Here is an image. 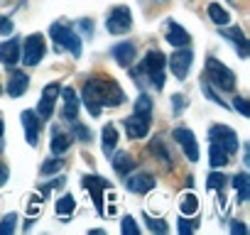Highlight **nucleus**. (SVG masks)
Listing matches in <instances>:
<instances>
[{
    "label": "nucleus",
    "mask_w": 250,
    "mask_h": 235,
    "mask_svg": "<svg viewBox=\"0 0 250 235\" xmlns=\"http://www.w3.org/2000/svg\"><path fill=\"white\" fill-rule=\"evenodd\" d=\"M81 100H83L86 110H88L93 118H98L103 105H120V103L125 100V93L120 91V86H118L113 78H108V76H96V78L86 81V86H83V98H81Z\"/></svg>",
    "instance_id": "1"
},
{
    "label": "nucleus",
    "mask_w": 250,
    "mask_h": 235,
    "mask_svg": "<svg viewBox=\"0 0 250 235\" xmlns=\"http://www.w3.org/2000/svg\"><path fill=\"white\" fill-rule=\"evenodd\" d=\"M49 35H52V39H54V44H57L59 49H69L74 57H81V39H79V35L71 30V25H66V22H54V25L49 27Z\"/></svg>",
    "instance_id": "2"
},
{
    "label": "nucleus",
    "mask_w": 250,
    "mask_h": 235,
    "mask_svg": "<svg viewBox=\"0 0 250 235\" xmlns=\"http://www.w3.org/2000/svg\"><path fill=\"white\" fill-rule=\"evenodd\" d=\"M206 74H208V81L213 86H218L223 91H233L235 88V74L228 66H223L218 59H213V57H208V61H206Z\"/></svg>",
    "instance_id": "3"
},
{
    "label": "nucleus",
    "mask_w": 250,
    "mask_h": 235,
    "mask_svg": "<svg viewBox=\"0 0 250 235\" xmlns=\"http://www.w3.org/2000/svg\"><path fill=\"white\" fill-rule=\"evenodd\" d=\"M165 64H167V59L157 49L147 52L145 59H143V71L150 76V83H155V88H162L165 86Z\"/></svg>",
    "instance_id": "4"
},
{
    "label": "nucleus",
    "mask_w": 250,
    "mask_h": 235,
    "mask_svg": "<svg viewBox=\"0 0 250 235\" xmlns=\"http://www.w3.org/2000/svg\"><path fill=\"white\" fill-rule=\"evenodd\" d=\"M105 27H108V32H110V35H125V32H128V30L133 27V15H130V10L125 8V5L113 8V10H110V15H108Z\"/></svg>",
    "instance_id": "5"
},
{
    "label": "nucleus",
    "mask_w": 250,
    "mask_h": 235,
    "mask_svg": "<svg viewBox=\"0 0 250 235\" xmlns=\"http://www.w3.org/2000/svg\"><path fill=\"white\" fill-rule=\"evenodd\" d=\"M208 142L221 145L228 155H233V152L238 150V135H235V130H230V128H226V125H213V128L208 130Z\"/></svg>",
    "instance_id": "6"
},
{
    "label": "nucleus",
    "mask_w": 250,
    "mask_h": 235,
    "mask_svg": "<svg viewBox=\"0 0 250 235\" xmlns=\"http://www.w3.org/2000/svg\"><path fill=\"white\" fill-rule=\"evenodd\" d=\"M44 37L42 35H30L27 39H25V49H22V61L27 64V66H37L40 61H42V57H44Z\"/></svg>",
    "instance_id": "7"
},
{
    "label": "nucleus",
    "mask_w": 250,
    "mask_h": 235,
    "mask_svg": "<svg viewBox=\"0 0 250 235\" xmlns=\"http://www.w3.org/2000/svg\"><path fill=\"white\" fill-rule=\"evenodd\" d=\"M59 96H62V118L66 123H74L76 120V115H79V96H76V91L71 88V86H66V88H62L59 91Z\"/></svg>",
    "instance_id": "8"
},
{
    "label": "nucleus",
    "mask_w": 250,
    "mask_h": 235,
    "mask_svg": "<svg viewBox=\"0 0 250 235\" xmlns=\"http://www.w3.org/2000/svg\"><path fill=\"white\" fill-rule=\"evenodd\" d=\"M191 59H194L191 49L179 47V52H174V54L167 59V64H169V69H172V74H174L177 78H184L187 71H189V66H191Z\"/></svg>",
    "instance_id": "9"
},
{
    "label": "nucleus",
    "mask_w": 250,
    "mask_h": 235,
    "mask_svg": "<svg viewBox=\"0 0 250 235\" xmlns=\"http://www.w3.org/2000/svg\"><path fill=\"white\" fill-rule=\"evenodd\" d=\"M172 137L182 145V150H184V155H187L189 162H196V159H199V145H196L191 130H187V128H177V130L172 133Z\"/></svg>",
    "instance_id": "10"
},
{
    "label": "nucleus",
    "mask_w": 250,
    "mask_h": 235,
    "mask_svg": "<svg viewBox=\"0 0 250 235\" xmlns=\"http://www.w3.org/2000/svg\"><path fill=\"white\" fill-rule=\"evenodd\" d=\"M59 91H62L59 83H49V86H44V91H42V100H40V105H37L40 120H47V118H52V113H54V100H57Z\"/></svg>",
    "instance_id": "11"
},
{
    "label": "nucleus",
    "mask_w": 250,
    "mask_h": 235,
    "mask_svg": "<svg viewBox=\"0 0 250 235\" xmlns=\"http://www.w3.org/2000/svg\"><path fill=\"white\" fill-rule=\"evenodd\" d=\"M83 186L91 191V198H93L98 213L103 215V213H105V206H103V196H101V191H103V189H110V184H108L105 179H101V176H86V179H83Z\"/></svg>",
    "instance_id": "12"
},
{
    "label": "nucleus",
    "mask_w": 250,
    "mask_h": 235,
    "mask_svg": "<svg viewBox=\"0 0 250 235\" xmlns=\"http://www.w3.org/2000/svg\"><path fill=\"white\" fill-rule=\"evenodd\" d=\"M125 130H128V137H130V140H140V137H145L147 130H150V118L133 113L128 120H125Z\"/></svg>",
    "instance_id": "13"
},
{
    "label": "nucleus",
    "mask_w": 250,
    "mask_h": 235,
    "mask_svg": "<svg viewBox=\"0 0 250 235\" xmlns=\"http://www.w3.org/2000/svg\"><path fill=\"white\" fill-rule=\"evenodd\" d=\"M22 125H25V140L27 145H37L40 142V115L35 110H22Z\"/></svg>",
    "instance_id": "14"
},
{
    "label": "nucleus",
    "mask_w": 250,
    "mask_h": 235,
    "mask_svg": "<svg viewBox=\"0 0 250 235\" xmlns=\"http://www.w3.org/2000/svg\"><path fill=\"white\" fill-rule=\"evenodd\" d=\"M125 176H128V174H125ZM125 186H128L130 191H135V194H147V191L155 189V176L140 172V174H133V176L125 179Z\"/></svg>",
    "instance_id": "15"
},
{
    "label": "nucleus",
    "mask_w": 250,
    "mask_h": 235,
    "mask_svg": "<svg viewBox=\"0 0 250 235\" xmlns=\"http://www.w3.org/2000/svg\"><path fill=\"white\" fill-rule=\"evenodd\" d=\"M167 42H169L172 47H189L191 37H189V32H187L182 25L169 22V25H167Z\"/></svg>",
    "instance_id": "16"
},
{
    "label": "nucleus",
    "mask_w": 250,
    "mask_h": 235,
    "mask_svg": "<svg viewBox=\"0 0 250 235\" xmlns=\"http://www.w3.org/2000/svg\"><path fill=\"white\" fill-rule=\"evenodd\" d=\"M0 61L8 64V66L20 61V44H18V39H10V42L0 44Z\"/></svg>",
    "instance_id": "17"
},
{
    "label": "nucleus",
    "mask_w": 250,
    "mask_h": 235,
    "mask_svg": "<svg viewBox=\"0 0 250 235\" xmlns=\"http://www.w3.org/2000/svg\"><path fill=\"white\" fill-rule=\"evenodd\" d=\"M113 57H115V61L120 66H130L133 59H135V47L130 42H120V44L113 47Z\"/></svg>",
    "instance_id": "18"
},
{
    "label": "nucleus",
    "mask_w": 250,
    "mask_h": 235,
    "mask_svg": "<svg viewBox=\"0 0 250 235\" xmlns=\"http://www.w3.org/2000/svg\"><path fill=\"white\" fill-rule=\"evenodd\" d=\"M27 86H30V78H27V74H22V71H15V74L10 76V81H8V93H10L13 98H20V96L27 91Z\"/></svg>",
    "instance_id": "19"
},
{
    "label": "nucleus",
    "mask_w": 250,
    "mask_h": 235,
    "mask_svg": "<svg viewBox=\"0 0 250 235\" xmlns=\"http://www.w3.org/2000/svg\"><path fill=\"white\" fill-rule=\"evenodd\" d=\"M110 162H113V167H115V172H118L120 176H125V174H130V172H133V167H135L133 157H130V155H125V152L110 155Z\"/></svg>",
    "instance_id": "20"
},
{
    "label": "nucleus",
    "mask_w": 250,
    "mask_h": 235,
    "mask_svg": "<svg viewBox=\"0 0 250 235\" xmlns=\"http://www.w3.org/2000/svg\"><path fill=\"white\" fill-rule=\"evenodd\" d=\"M69 145H71V137L66 135V133H62V130H54L52 133V152L54 155H62V152H66L69 150Z\"/></svg>",
    "instance_id": "21"
},
{
    "label": "nucleus",
    "mask_w": 250,
    "mask_h": 235,
    "mask_svg": "<svg viewBox=\"0 0 250 235\" xmlns=\"http://www.w3.org/2000/svg\"><path fill=\"white\" fill-rule=\"evenodd\" d=\"M208 162H211V167H226V164H228V152H226L221 145L211 142V150H208Z\"/></svg>",
    "instance_id": "22"
},
{
    "label": "nucleus",
    "mask_w": 250,
    "mask_h": 235,
    "mask_svg": "<svg viewBox=\"0 0 250 235\" xmlns=\"http://www.w3.org/2000/svg\"><path fill=\"white\" fill-rule=\"evenodd\" d=\"M221 35H223V37H228L230 42H235L243 57L248 54V39H245V35H243V32L238 30V27H233V30H221Z\"/></svg>",
    "instance_id": "23"
},
{
    "label": "nucleus",
    "mask_w": 250,
    "mask_h": 235,
    "mask_svg": "<svg viewBox=\"0 0 250 235\" xmlns=\"http://www.w3.org/2000/svg\"><path fill=\"white\" fill-rule=\"evenodd\" d=\"M208 18H211V20H213L218 27H223V25H228V22H230L228 13H226V10H223L218 3H211V5H208Z\"/></svg>",
    "instance_id": "24"
},
{
    "label": "nucleus",
    "mask_w": 250,
    "mask_h": 235,
    "mask_svg": "<svg viewBox=\"0 0 250 235\" xmlns=\"http://www.w3.org/2000/svg\"><path fill=\"white\" fill-rule=\"evenodd\" d=\"M118 145V130L113 128V125H105L103 128V150L108 152V155H113V147Z\"/></svg>",
    "instance_id": "25"
},
{
    "label": "nucleus",
    "mask_w": 250,
    "mask_h": 235,
    "mask_svg": "<svg viewBox=\"0 0 250 235\" xmlns=\"http://www.w3.org/2000/svg\"><path fill=\"white\" fill-rule=\"evenodd\" d=\"M233 186L238 189V198H240V201H248V198H250V184H248V174H235V179H233Z\"/></svg>",
    "instance_id": "26"
},
{
    "label": "nucleus",
    "mask_w": 250,
    "mask_h": 235,
    "mask_svg": "<svg viewBox=\"0 0 250 235\" xmlns=\"http://www.w3.org/2000/svg\"><path fill=\"white\" fill-rule=\"evenodd\" d=\"M226 184H228V176H226V174H221V172H211V174H208V179H206V186H208V189H213V191H223V189H226Z\"/></svg>",
    "instance_id": "27"
},
{
    "label": "nucleus",
    "mask_w": 250,
    "mask_h": 235,
    "mask_svg": "<svg viewBox=\"0 0 250 235\" xmlns=\"http://www.w3.org/2000/svg\"><path fill=\"white\" fill-rule=\"evenodd\" d=\"M135 113L138 115H145V118H152V98L150 96H140L135 100Z\"/></svg>",
    "instance_id": "28"
},
{
    "label": "nucleus",
    "mask_w": 250,
    "mask_h": 235,
    "mask_svg": "<svg viewBox=\"0 0 250 235\" xmlns=\"http://www.w3.org/2000/svg\"><path fill=\"white\" fill-rule=\"evenodd\" d=\"M196 211H199V198L194 194H184V198H182V213L184 215H194Z\"/></svg>",
    "instance_id": "29"
},
{
    "label": "nucleus",
    "mask_w": 250,
    "mask_h": 235,
    "mask_svg": "<svg viewBox=\"0 0 250 235\" xmlns=\"http://www.w3.org/2000/svg\"><path fill=\"white\" fill-rule=\"evenodd\" d=\"M74 208H76L74 196H62V198L57 201V213H59V215H66V213H71Z\"/></svg>",
    "instance_id": "30"
},
{
    "label": "nucleus",
    "mask_w": 250,
    "mask_h": 235,
    "mask_svg": "<svg viewBox=\"0 0 250 235\" xmlns=\"http://www.w3.org/2000/svg\"><path fill=\"white\" fill-rule=\"evenodd\" d=\"M15 225H18L15 213H8V215L3 218V223H0V235H10V233H15Z\"/></svg>",
    "instance_id": "31"
},
{
    "label": "nucleus",
    "mask_w": 250,
    "mask_h": 235,
    "mask_svg": "<svg viewBox=\"0 0 250 235\" xmlns=\"http://www.w3.org/2000/svg\"><path fill=\"white\" fill-rule=\"evenodd\" d=\"M120 230H123V235H138V233H140V228H138V223L133 220V215H125V218H123Z\"/></svg>",
    "instance_id": "32"
},
{
    "label": "nucleus",
    "mask_w": 250,
    "mask_h": 235,
    "mask_svg": "<svg viewBox=\"0 0 250 235\" xmlns=\"http://www.w3.org/2000/svg\"><path fill=\"white\" fill-rule=\"evenodd\" d=\"M62 167H64V162H62V159H49V162H44V164H42V174H44V176H49V174L59 172Z\"/></svg>",
    "instance_id": "33"
},
{
    "label": "nucleus",
    "mask_w": 250,
    "mask_h": 235,
    "mask_svg": "<svg viewBox=\"0 0 250 235\" xmlns=\"http://www.w3.org/2000/svg\"><path fill=\"white\" fill-rule=\"evenodd\" d=\"M145 220H147L150 230H155V233H167V223H165V220H155L152 215H145Z\"/></svg>",
    "instance_id": "34"
},
{
    "label": "nucleus",
    "mask_w": 250,
    "mask_h": 235,
    "mask_svg": "<svg viewBox=\"0 0 250 235\" xmlns=\"http://www.w3.org/2000/svg\"><path fill=\"white\" fill-rule=\"evenodd\" d=\"M74 135L81 140V142H88L91 140V133H88V128H83V125H79L76 120H74Z\"/></svg>",
    "instance_id": "35"
},
{
    "label": "nucleus",
    "mask_w": 250,
    "mask_h": 235,
    "mask_svg": "<svg viewBox=\"0 0 250 235\" xmlns=\"http://www.w3.org/2000/svg\"><path fill=\"white\" fill-rule=\"evenodd\" d=\"M233 105H235V110H238L240 115H245V118L250 115V105L245 103V98H240V96H238V98H233Z\"/></svg>",
    "instance_id": "36"
},
{
    "label": "nucleus",
    "mask_w": 250,
    "mask_h": 235,
    "mask_svg": "<svg viewBox=\"0 0 250 235\" xmlns=\"http://www.w3.org/2000/svg\"><path fill=\"white\" fill-rule=\"evenodd\" d=\"M194 228H196V225H194V223H189L187 218H179V223H177V230H179L182 235H187V233H191Z\"/></svg>",
    "instance_id": "37"
},
{
    "label": "nucleus",
    "mask_w": 250,
    "mask_h": 235,
    "mask_svg": "<svg viewBox=\"0 0 250 235\" xmlns=\"http://www.w3.org/2000/svg\"><path fill=\"white\" fill-rule=\"evenodd\" d=\"M204 93H206V96H208V98H211L213 103H218L221 108H228V103H226V100H221V98H218V96H216V93H213V91L208 88V83H204Z\"/></svg>",
    "instance_id": "38"
},
{
    "label": "nucleus",
    "mask_w": 250,
    "mask_h": 235,
    "mask_svg": "<svg viewBox=\"0 0 250 235\" xmlns=\"http://www.w3.org/2000/svg\"><path fill=\"white\" fill-rule=\"evenodd\" d=\"M13 32V22L8 18H0V35H10Z\"/></svg>",
    "instance_id": "39"
},
{
    "label": "nucleus",
    "mask_w": 250,
    "mask_h": 235,
    "mask_svg": "<svg viewBox=\"0 0 250 235\" xmlns=\"http://www.w3.org/2000/svg\"><path fill=\"white\" fill-rule=\"evenodd\" d=\"M172 103H174V113H182V108H184V96H172Z\"/></svg>",
    "instance_id": "40"
},
{
    "label": "nucleus",
    "mask_w": 250,
    "mask_h": 235,
    "mask_svg": "<svg viewBox=\"0 0 250 235\" xmlns=\"http://www.w3.org/2000/svg\"><path fill=\"white\" fill-rule=\"evenodd\" d=\"M8 174H10V169H8L5 164H0V186H3V184L8 181Z\"/></svg>",
    "instance_id": "41"
},
{
    "label": "nucleus",
    "mask_w": 250,
    "mask_h": 235,
    "mask_svg": "<svg viewBox=\"0 0 250 235\" xmlns=\"http://www.w3.org/2000/svg\"><path fill=\"white\" fill-rule=\"evenodd\" d=\"M230 230H233V233H248V228H245L243 223H235V225H233Z\"/></svg>",
    "instance_id": "42"
},
{
    "label": "nucleus",
    "mask_w": 250,
    "mask_h": 235,
    "mask_svg": "<svg viewBox=\"0 0 250 235\" xmlns=\"http://www.w3.org/2000/svg\"><path fill=\"white\" fill-rule=\"evenodd\" d=\"M3 130H5V125H3V118H0V150H3Z\"/></svg>",
    "instance_id": "43"
},
{
    "label": "nucleus",
    "mask_w": 250,
    "mask_h": 235,
    "mask_svg": "<svg viewBox=\"0 0 250 235\" xmlns=\"http://www.w3.org/2000/svg\"><path fill=\"white\" fill-rule=\"evenodd\" d=\"M0 91H3V86H0Z\"/></svg>",
    "instance_id": "44"
}]
</instances>
